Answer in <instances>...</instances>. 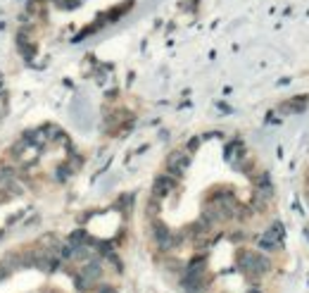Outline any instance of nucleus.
Listing matches in <instances>:
<instances>
[{
    "instance_id": "1",
    "label": "nucleus",
    "mask_w": 309,
    "mask_h": 293,
    "mask_svg": "<svg viewBox=\"0 0 309 293\" xmlns=\"http://www.w3.org/2000/svg\"><path fill=\"white\" fill-rule=\"evenodd\" d=\"M238 262H241V267L247 274H264L269 269V260L264 258V255H259V253H252V251H243L241 255H238Z\"/></svg>"
},
{
    "instance_id": "2",
    "label": "nucleus",
    "mask_w": 309,
    "mask_h": 293,
    "mask_svg": "<svg viewBox=\"0 0 309 293\" xmlns=\"http://www.w3.org/2000/svg\"><path fill=\"white\" fill-rule=\"evenodd\" d=\"M191 165V153L185 150H174L169 157H167V172L172 176H181Z\"/></svg>"
},
{
    "instance_id": "3",
    "label": "nucleus",
    "mask_w": 309,
    "mask_h": 293,
    "mask_svg": "<svg viewBox=\"0 0 309 293\" xmlns=\"http://www.w3.org/2000/svg\"><path fill=\"white\" fill-rule=\"evenodd\" d=\"M176 189V176H172V174H162V176H157L155 179V186H152V195L155 198H167V195L172 193V191Z\"/></svg>"
},
{
    "instance_id": "4",
    "label": "nucleus",
    "mask_w": 309,
    "mask_h": 293,
    "mask_svg": "<svg viewBox=\"0 0 309 293\" xmlns=\"http://www.w3.org/2000/svg\"><path fill=\"white\" fill-rule=\"evenodd\" d=\"M81 274H83V277H88L90 281H96L98 277L103 274V267H100L98 260H90V262H86V265L81 267Z\"/></svg>"
},
{
    "instance_id": "5",
    "label": "nucleus",
    "mask_w": 309,
    "mask_h": 293,
    "mask_svg": "<svg viewBox=\"0 0 309 293\" xmlns=\"http://www.w3.org/2000/svg\"><path fill=\"white\" fill-rule=\"evenodd\" d=\"M69 245H74V248H79V245H83L86 243V231L83 229H79V231H74L72 236H69V241H67Z\"/></svg>"
},
{
    "instance_id": "6",
    "label": "nucleus",
    "mask_w": 309,
    "mask_h": 293,
    "mask_svg": "<svg viewBox=\"0 0 309 293\" xmlns=\"http://www.w3.org/2000/svg\"><path fill=\"white\" fill-rule=\"evenodd\" d=\"M159 212V198H155V195H152L150 198V202H148V215L150 217H155Z\"/></svg>"
},
{
    "instance_id": "7",
    "label": "nucleus",
    "mask_w": 309,
    "mask_h": 293,
    "mask_svg": "<svg viewBox=\"0 0 309 293\" xmlns=\"http://www.w3.org/2000/svg\"><path fill=\"white\" fill-rule=\"evenodd\" d=\"M10 272H12V267H0V281L7 279V277H10Z\"/></svg>"
},
{
    "instance_id": "8",
    "label": "nucleus",
    "mask_w": 309,
    "mask_h": 293,
    "mask_svg": "<svg viewBox=\"0 0 309 293\" xmlns=\"http://www.w3.org/2000/svg\"><path fill=\"white\" fill-rule=\"evenodd\" d=\"M98 293H117V291H114V288H112V286H103V288H100V291H98Z\"/></svg>"
}]
</instances>
